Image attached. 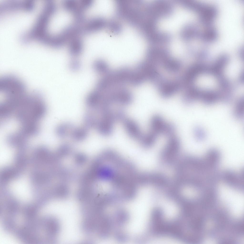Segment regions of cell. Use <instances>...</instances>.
I'll return each mask as SVG.
<instances>
[{"mask_svg":"<svg viewBox=\"0 0 244 244\" xmlns=\"http://www.w3.org/2000/svg\"><path fill=\"white\" fill-rule=\"evenodd\" d=\"M164 150L165 157L170 160L177 152L180 147V141L178 138L173 136L170 137Z\"/></svg>","mask_w":244,"mask_h":244,"instance_id":"9","label":"cell"},{"mask_svg":"<svg viewBox=\"0 0 244 244\" xmlns=\"http://www.w3.org/2000/svg\"><path fill=\"white\" fill-rule=\"evenodd\" d=\"M116 98L117 103L126 105L131 103L132 100L133 96L129 91L122 87L117 88Z\"/></svg>","mask_w":244,"mask_h":244,"instance_id":"13","label":"cell"},{"mask_svg":"<svg viewBox=\"0 0 244 244\" xmlns=\"http://www.w3.org/2000/svg\"><path fill=\"white\" fill-rule=\"evenodd\" d=\"M233 114L237 119L241 120L244 118V99H239L235 103L233 110Z\"/></svg>","mask_w":244,"mask_h":244,"instance_id":"20","label":"cell"},{"mask_svg":"<svg viewBox=\"0 0 244 244\" xmlns=\"http://www.w3.org/2000/svg\"><path fill=\"white\" fill-rule=\"evenodd\" d=\"M144 80L143 74L135 69L131 70L128 82L133 86H137L140 85Z\"/></svg>","mask_w":244,"mask_h":244,"instance_id":"16","label":"cell"},{"mask_svg":"<svg viewBox=\"0 0 244 244\" xmlns=\"http://www.w3.org/2000/svg\"><path fill=\"white\" fill-rule=\"evenodd\" d=\"M46 108L43 98L40 93H27L15 115L21 126L38 124L44 116Z\"/></svg>","mask_w":244,"mask_h":244,"instance_id":"1","label":"cell"},{"mask_svg":"<svg viewBox=\"0 0 244 244\" xmlns=\"http://www.w3.org/2000/svg\"><path fill=\"white\" fill-rule=\"evenodd\" d=\"M92 66L93 70L100 74L104 75L110 71L108 64L102 59H98L95 61L93 63Z\"/></svg>","mask_w":244,"mask_h":244,"instance_id":"17","label":"cell"},{"mask_svg":"<svg viewBox=\"0 0 244 244\" xmlns=\"http://www.w3.org/2000/svg\"><path fill=\"white\" fill-rule=\"evenodd\" d=\"M218 14V10L215 6L206 4L198 14L199 22L205 27L212 25Z\"/></svg>","mask_w":244,"mask_h":244,"instance_id":"6","label":"cell"},{"mask_svg":"<svg viewBox=\"0 0 244 244\" xmlns=\"http://www.w3.org/2000/svg\"><path fill=\"white\" fill-rule=\"evenodd\" d=\"M83 43L81 39L78 37L71 40L69 42V52L70 56L74 57L79 56L83 49Z\"/></svg>","mask_w":244,"mask_h":244,"instance_id":"14","label":"cell"},{"mask_svg":"<svg viewBox=\"0 0 244 244\" xmlns=\"http://www.w3.org/2000/svg\"><path fill=\"white\" fill-rule=\"evenodd\" d=\"M75 127L73 125L70 123H65L59 125L56 128V132L58 137L64 138L70 136Z\"/></svg>","mask_w":244,"mask_h":244,"instance_id":"15","label":"cell"},{"mask_svg":"<svg viewBox=\"0 0 244 244\" xmlns=\"http://www.w3.org/2000/svg\"><path fill=\"white\" fill-rule=\"evenodd\" d=\"M81 66L80 61L76 59H73L71 60L69 64L70 69L73 71H78L80 69Z\"/></svg>","mask_w":244,"mask_h":244,"instance_id":"22","label":"cell"},{"mask_svg":"<svg viewBox=\"0 0 244 244\" xmlns=\"http://www.w3.org/2000/svg\"><path fill=\"white\" fill-rule=\"evenodd\" d=\"M103 21L99 18L91 19L82 26L83 34H89L99 30L103 25Z\"/></svg>","mask_w":244,"mask_h":244,"instance_id":"12","label":"cell"},{"mask_svg":"<svg viewBox=\"0 0 244 244\" xmlns=\"http://www.w3.org/2000/svg\"><path fill=\"white\" fill-rule=\"evenodd\" d=\"M188 12L184 9H177L170 16L161 20L159 24V28L165 32L178 31L187 23Z\"/></svg>","mask_w":244,"mask_h":244,"instance_id":"2","label":"cell"},{"mask_svg":"<svg viewBox=\"0 0 244 244\" xmlns=\"http://www.w3.org/2000/svg\"><path fill=\"white\" fill-rule=\"evenodd\" d=\"M150 126V131L158 136L163 134L169 137L173 136L175 132V127L173 124L166 122L161 116L158 115L152 117Z\"/></svg>","mask_w":244,"mask_h":244,"instance_id":"4","label":"cell"},{"mask_svg":"<svg viewBox=\"0 0 244 244\" xmlns=\"http://www.w3.org/2000/svg\"><path fill=\"white\" fill-rule=\"evenodd\" d=\"M193 134L196 140L199 142L205 140L207 137L206 132L205 130L202 127L197 126L193 129Z\"/></svg>","mask_w":244,"mask_h":244,"instance_id":"21","label":"cell"},{"mask_svg":"<svg viewBox=\"0 0 244 244\" xmlns=\"http://www.w3.org/2000/svg\"><path fill=\"white\" fill-rule=\"evenodd\" d=\"M101 115V117L98 120L96 127L102 135H110L112 132L114 122L116 120L115 112L111 110Z\"/></svg>","mask_w":244,"mask_h":244,"instance_id":"5","label":"cell"},{"mask_svg":"<svg viewBox=\"0 0 244 244\" xmlns=\"http://www.w3.org/2000/svg\"><path fill=\"white\" fill-rule=\"evenodd\" d=\"M29 138L19 130L8 135L6 137V141L8 144L11 146L21 148L26 146Z\"/></svg>","mask_w":244,"mask_h":244,"instance_id":"7","label":"cell"},{"mask_svg":"<svg viewBox=\"0 0 244 244\" xmlns=\"http://www.w3.org/2000/svg\"><path fill=\"white\" fill-rule=\"evenodd\" d=\"M158 135L150 131L148 133L143 135L140 140L141 145L145 147H150L155 143Z\"/></svg>","mask_w":244,"mask_h":244,"instance_id":"19","label":"cell"},{"mask_svg":"<svg viewBox=\"0 0 244 244\" xmlns=\"http://www.w3.org/2000/svg\"><path fill=\"white\" fill-rule=\"evenodd\" d=\"M88 133V129L85 127H75L70 136L74 140L80 141L85 139Z\"/></svg>","mask_w":244,"mask_h":244,"instance_id":"18","label":"cell"},{"mask_svg":"<svg viewBox=\"0 0 244 244\" xmlns=\"http://www.w3.org/2000/svg\"><path fill=\"white\" fill-rule=\"evenodd\" d=\"M101 92L94 89L89 92L86 98V103L89 109L95 110L100 104L103 97Z\"/></svg>","mask_w":244,"mask_h":244,"instance_id":"10","label":"cell"},{"mask_svg":"<svg viewBox=\"0 0 244 244\" xmlns=\"http://www.w3.org/2000/svg\"><path fill=\"white\" fill-rule=\"evenodd\" d=\"M244 171L237 172L227 169L220 174V179L227 186L238 191L244 189Z\"/></svg>","mask_w":244,"mask_h":244,"instance_id":"3","label":"cell"},{"mask_svg":"<svg viewBox=\"0 0 244 244\" xmlns=\"http://www.w3.org/2000/svg\"><path fill=\"white\" fill-rule=\"evenodd\" d=\"M218 36L217 30L211 25L205 27L203 31H201L198 39L204 43H211L217 40Z\"/></svg>","mask_w":244,"mask_h":244,"instance_id":"11","label":"cell"},{"mask_svg":"<svg viewBox=\"0 0 244 244\" xmlns=\"http://www.w3.org/2000/svg\"><path fill=\"white\" fill-rule=\"evenodd\" d=\"M123 122L124 127L130 136L140 141L143 134L137 124L133 120L126 118Z\"/></svg>","mask_w":244,"mask_h":244,"instance_id":"8","label":"cell"}]
</instances>
